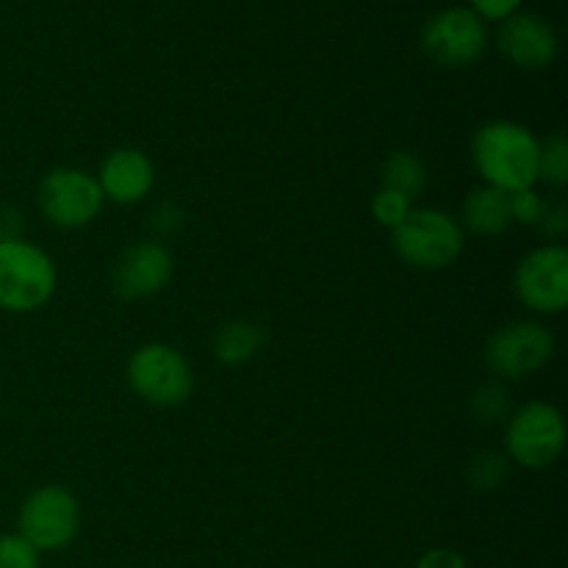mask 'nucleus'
Segmentation results:
<instances>
[{"mask_svg": "<svg viewBox=\"0 0 568 568\" xmlns=\"http://www.w3.org/2000/svg\"><path fill=\"white\" fill-rule=\"evenodd\" d=\"M39 552L20 532L0 536V568H39Z\"/></svg>", "mask_w": 568, "mask_h": 568, "instance_id": "20", "label": "nucleus"}, {"mask_svg": "<svg viewBox=\"0 0 568 568\" xmlns=\"http://www.w3.org/2000/svg\"><path fill=\"white\" fill-rule=\"evenodd\" d=\"M536 227L544 233V236H555V239L564 236L566 227H568L566 205L564 203H555V205L547 203V209H544L541 220H538Z\"/></svg>", "mask_w": 568, "mask_h": 568, "instance_id": "24", "label": "nucleus"}, {"mask_svg": "<svg viewBox=\"0 0 568 568\" xmlns=\"http://www.w3.org/2000/svg\"><path fill=\"white\" fill-rule=\"evenodd\" d=\"M381 186L405 194L408 200H416L427 186L425 161L414 150H397V153L383 161Z\"/></svg>", "mask_w": 568, "mask_h": 568, "instance_id": "16", "label": "nucleus"}, {"mask_svg": "<svg viewBox=\"0 0 568 568\" xmlns=\"http://www.w3.org/2000/svg\"><path fill=\"white\" fill-rule=\"evenodd\" d=\"M153 225L159 227L161 233H172L178 225H181V211H178V205H170L164 203L159 211L153 214Z\"/></svg>", "mask_w": 568, "mask_h": 568, "instance_id": "27", "label": "nucleus"}, {"mask_svg": "<svg viewBox=\"0 0 568 568\" xmlns=\"http://www.w3.org/2000/svg\"><path fill=\"white\" fill-rule=\"evenodd\" d=\"M538 181L564 186L568 181V142L560 131L541 139V159H538Z\"/></svg>", "mask_w": 568, "mask_h": 568, "instance_id": "17", "label": "nucleus"}, {"mask_svg": "<svg viewBox=\"0 0 568 568\" xmlns=\"http://www.w3.org/2000/svg\"><path fill=\"white\" fill-rule=\"evenodd\" d=\"M471 410H475V416L483 425H494V422H499L508 414V392L503 386H497V383H488V386H483L475 394Z\"/></svg>", "mask_w": 568, "mask_h": 568, "instance_id": "21", "label": "nucleus"}, {"mask_svg": "<svg viewBox=\"0 0 568 568\" xmlns=\"http://www.w3.org/2000/svg\"><path fill=\"white\" fill-rule=\"evenodd\" d=\"M100 192L116 205H136L153 192L155 166L150 155L139 148H114L98 170Z\"/></svg>", "mask_w": 568, "mask_h": 568, "instance_id": "13", "label": "nucleus"}, {"mask_svg": "<svg viewBox=\"0 0 568 568\" xmlns=\"http://www.w3.org/2000/svg\"><path fill=\"white\" fill-rule=\"evenodd\" d=\"M460 227L475 236H499L514 225L510 220V197L494 186H477L466 194L460 211Z\"/></svg>", "mask_w": 568, "mask_h": 568, "instance_id": "14", "label": "nucleus"}, {"mask_svg": "<svg viewBox=\"0 0 568 568\" xmlns=\"http://www.w3.org/2000/svg\"><path fill=\"white\" fill-rule=\"evenodd\" d=\"M128 386L136 397L155 408H175L192 397L194 375L186 355L164 342L142 344L131 353L125 366Z\"/></svg>", "mask_w": 568, "mask_h": 568, "instance_id": "4", "label": "nucleus"}, {"mask_svg": "<svg viewBox=\"0 0 568 568\" xmlns=\"http://www.w3.org/2000/svg\"><path fill=\"white\" fill-rule=\"evenodd\" d=\"M514 292L532 314H560L568 305V250L564 244L530 250L514 272Z\"/></svg>", "mask_w": 568, "mask_h": 568, "instance_id": "9", "label": "nucleus"}, {"mask_svg": "<svg viewBox=\"0 0 568 568\" xmlns=\"http://www.w3.org/2000/svg\"><path fill=\"white\" fill-rule=\"evenodd\" d=\"M566 447V419L558 405L532 399L525 403L505 427V449L525 469H547Z\"/></svg>", "mask_w": 568, "mask_h": 568, "instance_id": "5", "label": "nucleus"}, {"mask_svg": "<svg viewBox=\"0 0 568 568\" xmlns=\"http://www.w3.org/2000/svg\"><path fill=\"white\" fill-rule=\"evenodd\" d=\"M266 342V333L258 322L233 320L216 331L214 336V355L227 366L247 364L250 358L261 353Z\"/></svg>", "mask_w": 568, "mask_h": 568, "instance_id": "15", "label": "nucleus"}, {"mask_svg": "<svg viewBox=\"0 0 568 568\" xmlns=\"http://www.w3.org/2000/svg\"><path fill=\"white\" fill-rule=\"evenodd\" d=\"M37 203L50 225L75 231L98 220L105 197L92 172L78 166H55L39 181Z\"/></svg>", "mask_w": 568, "mask_h": 568, "instance_id": "7", "label": "nucleus"}, {"mask_svg": "<svg viewBox=\"0 0 568 568\" xmlns=\"http://www.w3.org/2000/svg\"><path fill=\"white\" fill-rule=\"evenodd\" d=\"M510 197V220L519 222V225H538L544 209H547V200L536 192V189H521V192L508 194Z\"/></svg>", "mask_w": 568, "mask_h": 568, "instance_id": "22", "label": "nucleus"}, {"mask_svg": "<svg viewBox=\"0 0 568 568\" xmlns=\"http://www.w3.org/2000/svg\"><path fill=\"white\" fill-rule=\"evenodd\" d=\"M508 475V460L497 453H483L471 460L469 466V483L477 491H491Z\"/></svg>", "mask_w": 568, "mask_h": 568, "instance_id": "19", "label": "nucleus"}, {"mask_svg": "<svg viewBox=\"0 0 568 568\" xmlns=\"http://www.w3.org/2000/svg\"><path fill=\"white\" fill-rule=\"evenodd\" d=\"M466 233L453 214L442 209H410L392 231V247L414 270H447L460 258Z\"/></svg>", "mask_w": 568, "mask_h": 568, "instance_id": "2", "label": "nucleus"}, {"mask_svg": "<svg viewBox=\"0 0 568 568\" xmlns=\"http://www.w3.org/2000/svg\"><path fill=\"white\" fill-rule=\"evenodd\" d=\"M541 139L516 120H491L471 139V164L486 186L505 194L536 189Z\"/></svg>", "mask_w": 568, "mask_h": 568, "instance_id": "1", "label": "nucleus"}, {"mask_svg": "<svg viewBox=\"0 0 568 568\" xmlns=\"http://www.w3.org/2000/svg\"><path fill=\"white\" fill-rule=\"evenodd\" d=\"M555 355V336L532 320H516L499 327L486 344V361L494 375L527 377L549 364Z\"/></svg>", "mask_w": 568, "mask_h": 568, "instance_id": "10", "label": "nucleus"}, {"mask_svg": "<svg viewBox=\"0 0 568 568\" xmlns=\"http://www.w3.org/2000/svg\"><path fill=\"white\" fill-rule=\"evenodd\" d=\"M372 216L377 220V225L388 227V231H394V227L399 225V222L408 216V211L414 209V200H408L405 194L399 192H392V189H377L375 197H372Z\"/></svg>", "mask_w": 568, "mask_h": 568, "instance_id": "18", "label": "nucleus"}, {"mask_svg": "<svg viewBox=\"0 0 568 568\" xmlns=\"http://www.w3.org/2000/svg\"><path fill=\"white\" fill-rule=\"evenodd\" d=\"M175 261L161 242H133L111 270V286L122 300H144L159 294L170 283Z\"/></svg>", "mask_w": 568, "mask_h": 568, "instance_id": "11", "label": "nucleus"}, {"mask_svg": "<svg viewBox=\"0 0 568 568\" xmlns=\"http://www.w3.org/2000/svg\"><path fill=\"white\" fill-rule=\"evenodd\" d=\"M414 568H469L466 560L460 558L455 549L438 547V549H427L419 560H416Z\"/></svg>", "mask_w": 568, "mask_h": 568, "instance_id": "25", "label": "nucleus"}, {"mask_svg": "<svg viewBox=\"0 0 568 568\" xmlns=\"http://www.w3.org/2000/svg\"><path fill=\"white\" fill-rule=\"evenodd\" d=\"M497 44L505 59L521 70H544L558 59L560 50V39L552 22L536 11H516L508 20H503Z\"/></svg>", "mask_w": 568, "mask_h": 568, "instance_id": "12", "label": "nucleus"}, {"mask_svg": "<svg viewBox=\"0 0 568 568\" xmlns=\"http://www.w3.org/2000/svg\"><path fill=\"white\" fill-rule=\"evenodd\" d=\"M81 530V505L64 486H42L26 497L17 514V532L37 552H55L75 541Z\"/></svg>", "mask_w": 568, "mask_h": 568, "instance_id": "6", "label": "nucleus"}, {"mask_svg": "<svg viewBox=\"0 0 568 568\" xmlns=\"http://www.w3.org/2000/svg\"><path fill=\"white\" fill-rule=\"evenodd\" d=\"M53 258L26 239L0 242V308L11 314H31L42 308L55 292Z\"/></svg>", "mask_w": 568, "mask_h": 568, "instance_id": "3", "label": "nucleus"}, {"mask_svg": "<svg viewBox=\"0 0 568 568\" xmlns=\"http://www.w3.org/2000/svg\"><path fill=\"white\" fill-rule=\"evenodd\" d=\"M488 28L466 6H447L436 11L422 28V50L436 64L458 70L469 67L486 53Z\"/></svg>", "mask_w": 568, "mask_h": 568, "instance_id": "8", "label": "nucleus"}, {"mask_svg": "<svg viewBox=\"0 0 568 568\" xmlns=\"http://www.w3.org/2000/svg\"><path fill=\"white\" fill-rule=\"evenodd\" d=\"M469 9L480 17L483 22L486 20H508L510 14L521 11V0H469Z\"/></svg>", "mask_w": 568, "mask_h": 568, "instance_id": "23", "label": "nucleus"}, {"mask_svg": "<svg viewBox=\"0 0 568 568\" xmlns=\"http://www.w3.org/2000/svg\"><path fill=\"white\" fill-rule=\"evenodd\" d=\"M22 222L20 209L9 203H0V242H9V239H22Z\"/></svg>", "mask_w": 568, "mask_h": 568, "instance_id": "26", "label": "nucleus"}]
</instances>
